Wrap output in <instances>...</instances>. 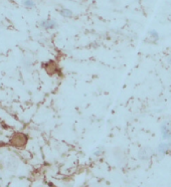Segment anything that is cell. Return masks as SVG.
<instances>
[{"label":"cell","instance_id":"cell-1","mask_svg":"<svg viewBox=\"0 0 171 187\" xmlns=\"http://www.w3.org/2000/svg\"><path fill=\"white\" fill-rule=\"evenodd\" d=\"M28 142V136L21 132L13 133L10 139H9V144L16 148H24Z\"/></svg>","mask_w":171,"mask_h":187},{"label":"cell","instance_id":"cell-2","mask_svg":"<svg viewBox=\"0 0 171 187\" xmlns=\"http://www.w3.org/2000/svg\"><path fill=\"white\" fill-rule=\"evenodd\" d=\"M42 68H44V70L49 75H54L58 71V64L54 61H48L47 62H44L42 64Z\"/></svg>","mask_w":171,"mask_h":187},{"label":"cell","instance_id":"cell-3","mask_svg":"<svg viewBox=\"0 0 171 187\" xmlns=\"http://www.w3.org/2000/svg\"><path fill=\"white\" fill-rule=\"evenodd\" d=\"M39 27L44 30H52V29L58 28V22L51 18L44 19L39 22Z\"/></svg>","mask_w":171,"mask_h":187},{"label":"cell","instance_id":"cell-4","mask_svg":"<svg viewBox=\"0 0 171 187\" xmlns=\"http://www.w3.org/2000/svg\"><path fill=\"white\" fill-rule=\"evenodd\" d=\"M161 135L163 140H170L171 139V131L168 122H163L161 125Z\"/></svg>","mask_w":171,"mask_h":187},{"label":"cell","instance_id":"cell-5","mask_svg":"<svg viewBox=\"0 0 171 187\" xmlns=\"http://www.w3.org/2000/svg\"><path fill=\"white\" fill-rule=\"evenodd\" d=\"M170 147H171L170 143H168V142H162V143L159 144L158 147H157V151H158L159 154H162V156L166 155V154H168V152H169Z\"/></svg>","mask_w":171,"mask_h":187},{"label":"cell","instance_id":"cell-6","mask_svg":"<svg viewBox=\"0 0 171 187\" xmlns=\"http://www.w3.org/2000/svg\"><path fill=\"white\" fill-rule=\"evenodd\" d=\"M17 165H18L17 160H16L14 157H10V158L7 160V162H6V166H7V168L9 170H11V171L17 168Z\"/></svg>","mask_w":171,"mask_h":187},{"label":"cell","instance_id":"cell-7","mask_svg":"<svg viewBox=\"0 0 171 187\" xmlns=\"http://www.w3.org/2000/svg\"><path fill=\"white\" fill-rule=\"evenodd\" d=\"M60 14L62 16V17H65V18H71V17H73V11L70 10L68 8H61V10H60Z\"/></svg>","mask_w":171,"mask_h":187},{"label":"cell","instance_id":"cell-8","mask_svg":"<svg viewBox=\"0 0 171 187\" xmlns=\"http://www.w3.org/2000/svg\"><path fill=\"white\" fill-rule=\"evenodd\" d=\"M138 157H139V158L142 160V161H145V160L149 159L150 155H149V153H148L147 149L144 148V149H142V150L139 151V153H138Z\"/></svg>","mask_w":171,"mask_h":187},{"label":"cell","instance_id":"cell-9","mask_svg":"<svg viewBox=\"0 0 171 187\" xmlns=\"http://www.w3.org/2000/svg\"><path fill=\"white\" fill-rule=\"evenodd\" d=\"M21 4L23 5L26 9H32L35 7V5H37L33 0H22Z\"/></svg>","mask_w":171,"mask_h":187},{"label":"cell","instance_id":"cell-10","mask_svg":"<svg viewBox=\"0 0 171 187\" xmlns=\"http://www.w3.org/2000/svg\"><path fill=\"white\" fill-rule=\"evenodd\" d=\"M149 35L151 37H152L153 39H155V40H158L159 39V34H158V32H157L156 30H149Z\"/></svg>","mask_w":171,"mask_h":187},{"label":"cell","instance_id":"cell-11","mask_svg":"<svg viewBox=\"0 0 171 187\" xmlns=\"http://www.w3.org/2000/svg\"><path fill=\"white\" fill-rule=\"evenodd\" d=\"M102 153V151H101V148H98L96 151H95V152H94V155L95 156H99V155H100V154Z\"/></svg>","mask_w":171,"mask_h":187},{"label":"cell","instance_id":"cell-12","mask_svg":"<svg viewBox=\"0 0 171 187\" xmlns=\"http://www.w3.org/2000/svg\"><path fill=\"white\" fill-rule=\"evenodd\" d=\"M167 62H168V64L171 65V55L170 57H168V58H167Z\"/></svg>","mask_w":171,"mask_h":187},{"label":"cell","instance_id":"cell-13","mask_svg":"<svg viewBox=\"0 0 171 187\" xmlns=\"http://www.w3.org/2000/svg\"><path fill=\"white\" fill-rule=\"evenodd\" d=\"M0 33H1V25H0Z\"/></svg>","mask_w":171,"mask_h":187},{"label":"cell","instance_id":"cell-14","mask_svg":"<svg viewBox=\"0 0 171 187\" xmlns=\"http://www.w3.org/2000/svg\"><path fill=\"white\" fill-rule=\"evenodd\" d=\"M135 1H139V0H135Z\"/></svg>","mask_w":171,"mask_h":187}]
</instances>
